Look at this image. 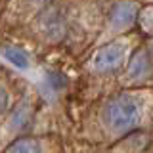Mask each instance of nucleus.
Returning <instances> with one entry per match:
<instances>
[{
	"label": "nucleus",
	"instance_id": "6e6552de",
	"mask_svg": "<svg viewBox=\"0 0 153 153\" xmlns=\"http://www.w3.org/2000/svg\"><path fill=\"white\" fill-rule=\"evenodd\" d=\"M13 126L16 128H19V130H21V128H25L27 124H29V121H31V111H29V107H25V105H23V107H19L16 113H13Z\"/></svg>",
	"mask_w": 153,
	"mask_h": 153
},
{
	"label": "nucleus",
	"instance_id": "f03ea898",
	"mask_svg": "<svg viewBox=\"0 0 153 153\" xmlns=\"http://www.w3.org/2000/svg\"><path fill=\"white\" fill-rule=\"evenodd\" d=\"M123 57H124L123 46H119V44H109V46L100 48V50L94 54L92 65H94L98 71H111V69H115V67H117V65L123 61Z\"/></svg>",
	"mask_w": 153,
	"mask_h": 153
},
{
	"label": "nucleus",
	"instance_id": "20e7f679",
	"mask_svg": "<svg viewBox=\"0 0 153 153\" xmlns=\"http://www.w3.org/2000/svg\"><path fill=\"white\" fill-rule=\"evenodd\" d=\"M149 73H151V54H149V48H143V50H138L132 56L130 63H128V79L142 80V79H147Z\"/></svg>",
	"mask_w": 153,
	"mask_h": 153
},
{
	"label": "nucleus",
	"instance_id": "0eeeda50",
	"mask_svg": "<svg viewBox=\"0 0 153 153\" xmlns=\"http://www.w3.org/2000/svg\"><path fill=\"white\" fill-rule=\"evenodd\" d=\"M4 56H6L8 61H12L19 69H27L29 67V57L25 56V52H21L19 48H6V50H4Z\"/></svg>",
	"mask_w": 153,
	"mask_h": 153
},
{
	"label": "nucleus",
	"instance_id": "9d476101",
	"mask_svg": "<svg viewBox=\"0 0 153 153\" xmlns=\"http://www.w3.org/2000/svg\"><path fill=\"white\" fill-rule=\"evenodd\" d=\"M36 2H40V4H44V2H50V0H36Z\"/></svg>",
	"mask_w": 153,
	"mask_h": 153
},
{
	"label": "nucleus",
	"instance_id": "39448f33",
	"mask_svg": "<svg viewBox=\"0 0 153 153\" xmlns=\"http://www.w3.org/2000/svg\"><path fill=\"white\" fill-rule=\"evenodd\" d=\"M134 19H136V6L132 2H117L109 13V21L115 29H124L132 25Z\"/></svg>",
	"mask_w": 153,
	"mask_h": 153
},
{
	"label": "nucleus",
	"instance_id": "423d86ee",
	"mask_svg": "<svg viewBox=\"0 0 153 153\" xmlns=\"http://www.w3.org/2000/svg\"><path fill=\"white\" fill-rule=\"evenodd\" d=\"M10 153H40V143L33 138H19L12 143Z\"/></svg>",
	"mask_w": 153,
	"mask_h": 153
},
{
	"label": "nucleus",
	"instance_id": "7ed1b4c3",
	"mask_svg": "<svg viewBox=\"0 0 153 153\" xmlns=\"http://www.w3.org/2000/svg\"><path fill=\"white\" fill-rule=\"evenodd\" d=\"M38 23H40L42 33H44L48 38H52V40L61 38L63 33H65V19H63V16H61V12L57 8H50L48 12H44L40 16V21Z\"/></svg>",
	"mask_w": 153,
	"mask_h": 153
},
{
	"label": "nucleus",
	"instance_id": "1a4fd4ad",
	"mask_svg": "<svg viewBox=\"0 0 153 153\" xmlns=\"http://www.w3.org/2000/svg\"><path fill=\"white\" fill-rule=\"evenodd\" d=\"M8 109V92L0 86V113H4Z\"/></svg>",
	"mask_w": 153,
	"mask_h": 153
},
{
	"label": "nucleus",
	"instance_id": "f257e3e1",
	"mask_svg": "<svg viewBox=\"0 0 153 153\" xmlns=\"http://www.w3.org/2000/svg\"><path fill=\"white\" fill-rule=\"evenodd\" d=\"M103 121L113 130H128L134 128L142 119V109L132 98H115L103 107Z\"/></svg>",
	"mask_w": 153,
	"mask_h": 153
}]
</instances>
